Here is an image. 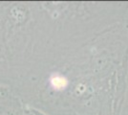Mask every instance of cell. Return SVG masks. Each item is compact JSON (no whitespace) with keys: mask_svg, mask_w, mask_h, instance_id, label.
Masks as SVG:
<instances>
[{"mask_svg":"<svg viewBox=\"0 0 128 115\" xmlns=\"http://www.w3.org/2000/svg\"><path fill=\"white\" fill-rule=\"evenodd\" d=\"M51 82H52V85L56 89H62L67 85L66 79L64 77L60 76V75H54L51 79Z\"/></svg>","mask_w":128,"mask_h":115,"instance_id":"1","label":"cell"}]
</instances>
